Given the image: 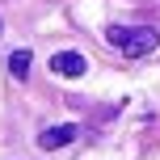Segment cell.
<instances>
[{"label": "cell", "mask_w": 160, "mask_h": 160, "mask_svg": "<svg viewBox=\"0 0 160 160\" xmlns=\"http://www.w3.org/2000/svg\"><path fill=\"white\" fill-rule=\"evenodd\" d=\"M105 38H110L114 47H122V55H131V59L152 55L156 42H160L152 25H110V30H105Z\"/></svg>", "instance_id": "cell-1"}, {"label": "cell", "mask_w": 160, "mask_h": 160, "mask_svg": "<svg viewBox=\"0 0 160 160\" xmlns=\"http://www.w3.org/2000/svg\"><path fill=\"white\" fill-rule=\"evenodd\" d=\"M51 72H55V76H68V80L84 76V55H76V51H59V55L51 59Z\"/></svg>", "instance_id": "cell-2"}, {"label": "cell", "mask_w": 160, "mask_h": 160, "mask_svg": "<svg viewBox=\"0 0 160 160\" xmlns=\"http://www.w3.org/2000/svg\"><path fill=\"white\" fill-rule=\"evenodd\" d=\"M72 139H76V127H68V122H63V127H51V131H42V135H38V143L47 148V152H55V148L72 143Z\"/></svg>", "instance_id": "cell-3"}, {"label": "cell", "mask_w": 160, "mask_h": 160, "mask_svg": "<svg viewBox=\"0 0 160 160\" xmlns=\"http://www.w3.org/2000/svg\"><path fill=\"white\" fill-rule=\"evenodd\" d=\"M8 68H13V76H17V80H25V76H30V51H13Z\"/></svg>", "instance_id": "cell-4"}]
</instances>
